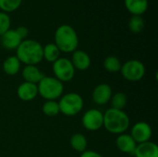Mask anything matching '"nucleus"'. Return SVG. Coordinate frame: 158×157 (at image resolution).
<instances>
[{"label": "nucleus", "mask_w": 158, "mask_h": 157, "mask_svg": "<svg viewBox=\"0 0 158 157\" xmlns=\"http://www.w3.org/2000/svg\"><path fill=\"white\" fill-rule=\"evenodd\" d=\"M16 56L25 66H36L43 60V45L35 40L25 39L16 49Z\"/></svg>", "instance_id": "obj_1"}, {"label": "nucleus", "mask_w": 158, "mask_h": 157, "mask_svg": "<svg viewBox=\"0 0 158 157\" xmlns=\"http://www.w3.org/2000/svg\"><path fill=\"white\" fill-rule=\"evenodd\" d=\"M131 125L130 117L123 110L109 108L104 113L103 127L112 134L125 133Z\"/></svg>", "instance_id": "obj_2"}, {"label": "nucleus", "mask_w": 158, "mask_h": 157, "mask_svg": "<svg viewBox=\"0 0 158 157\" xmlns=\"http://www.w3.org/2000/svg\"><path fill=\"white\" fill-rule=\"evenodd\" d=\"M60 52L73 53L79 45V37L76 31L68 24L59 26L55 32V43Z\"/></svg>", "instance_id": "obj_3"}, {"label": "nucleus", "mask_w": 158, "mask_h": 157, "mask_svg": "<svg viewBox=\"0 0 158 157\" xmlns=\"http://www.w3.org/2000/svg\"><path fill=\"white\" fill-rule=\"evenodd\" d=\"M38 94L41 95L45 101L57 100L63 95L64 85L55 77L44 76L42 81L37 84Z\"/></svg>", "instance_id": "obj_4"}, {"label": "nucleus", "mask_w": 158, "mask_h": 157, "mask_svg": "<svg viewBox=\"0 0 158 157\" xmlns=\"http://www.w3.org/2000/svg\"><path fill=\"white\" fill-rule=\"evenodd\" d=\"M58 105L60 113L67 117H73L79 114L84 105L81 95L77 93H69L59 98Z\"/></svg>", "instance_id": "obj_5"}, {"label": "nucleus", "mask_w": 158, "mask_h": 157, "mask_svg": "<svg viewBox=\"0 0 158 157\" xmlns=\"http://www.w3.org/2000/svg\"><path fill=\"white\" fill-rule=\"evenodd\" d=\"M120 72L122 77L129 81H141L146 72L144 64L137 59H131L122 64Z\"/></svg>", "instance_id": "obj_6"}, {"label": "nucleus", "mask_w": 158, "mask_h": 157, "mask_svg": "<svg viewBox=\"0 0 158 157\" xmlns=\"http://www.w3.org/2000/svg\"><path fill=\"white\" fill-rule=\"evenodd\" d=\"M52 69L55 78L62 83L70 81L74 78L76 71L71 61L67 57H59L53 63Z\"/></svg>", "instance_id": "obj_7"}, {"label": "nucleus", "mask_w": 158, "mask_h": 157, "mask_svg": "<svg viewBox=\"0 0 158 157\" xmlns=\"http://www.w3.org/2000/svg\"><path fill=\"white\" fill-rule=\"evenodd\" d=\"M82 126L89 131H96L103 128L104 125V113L96 108L87 110L81 118Z\"/></svg>", "instance_id": "obj_8"}, {"label": "nucleus", "mask_w": 158, "mask_h": 157, "mask_svg": "<svg viewBox=\"0 0 158 157\" xmlns=\"http://www.w3.org/2000/svg\"><path fill=\"white\" fill-rule=\"evenodd\" d=\"M137 144L149 142L153 135V130L151 126L144 121H139L135 123L131 130L130 134Z\"/></svg>", "instance_id": "obj_9"}, {"label": "nucleus", "mask_w": 158, "mask_h": 157, "mask_svg": "<svg viewBox=\"0 0 158 157\" xmlns=\"http://www.w3.org/2000/svg\"><path fill=\"white\" fill-rule=\"evenodd\" d=\"M113 92L112 88L107 83H100L94 87L92 93V98L93 101L98 105H106L111 97H112Z\"/></svg>", "instance_id": "obj_10"}, {"label": "nucleus", "mask_w": 158, "mask_h": 157, "mask_svg": "<svg viewBox=\"0 0 158 157\" xmlns=\"http://www.w3.org/2000/svg\"><path fill=\"white\" fill-rule=\"evenodd\" d=\"M70 61L74 68L81 71L87 70L91 67V63H92L90 56L85 51L78 50V49L72 53V57Z\"/></svg>", "instance_id": "obj_11"}, {"label": "nucleus", "mask_w": 158, "mask_h": 157, "mask_svg": "<svg viewBox=\"0 0 158 157\" xmlns=\"http://www.w3.org/2000/svg\"><path fill=\"white\" fill-rule=\"evenodd\" d=\"M17 94H18V97L21 101H24V102L32 101L38 95L37 84L24 81L19 85L17 89Z\"/></svg>", "instance_id": "obj_12"}, {"label": "nucleus", "mask_w": 158, "mask_h": 157, "mask_svg": "<svg viewBox=\"0 0 158 157\" xmlns=\"http://www.w3.org/2000/svg\"><path fill=\"white\" fill-rule=\"evenodd\" d=\"M116 146L118 149V151H120L123 154L133 155L137 143L130 134L122 133L118 135L116 139Z\"/></svg>", "instance_id": "obj_13"}, {"label": "nucleus", "mask_w": 158, "mask_h": 157, "mask_svg": "<svg viewBox=\"0 0 158 157\" xmlns=\"http://www.w3.org/2000/svg\"><path fill=\"white\" fill-rule=\"evenodd\" d=\"M133 155L135 157H158V146L153 142L137 144Z\"/></svg>", "instance_id": "obj_14"}, {"label": "nucleus", "mask_w": 158, "mask_h": 157, "mask_svg": "<svg viewBox=\"0 0 158 157\" xmlns=\"http://www.w3.org/2000/svg\"><path fill=\"white\" fill-rule=\"evenodd\" d=\"M21 75L24 81L33 84H38L44 77V74L39 69V68H37V66L32 65L25 66L22 68Z\"/></svg>", "instance_id": "obj_15"}, {"label": "nucleus", "mask_w": 158, "mask_h": 157, "mask_svg": "<svg viewBox=\"0 0 158 157\" xmlns=\"http://www.w3.org/2000/svg\"><path fill=\"white\" fill-rule=\"evenodd\" d=\"M22 41L23 40L19 36L17 31L12 29H9L1 36V44L4 48L7 50L17 49Z\"/></svg>", "instance_id": "obj_16"}, {"label": "nucleus", "mask_w": 158, "mask_h": 157, "mask_svg": "<svg viewBox=\"0 0 158 157\" xmlns=\"http://www.w3.org/2000/svg\"><path fill=\"white\" fill-rule=\"evenodd\" d=\"M124 4L133 16H142L148 8V0H124Z\"/></svg>", "instance_id": "obj_17"}, {"label": "nucleus", "mask_w": 158, "mask_h": 157, "mask_svg": "<svg viewBox=\"0 0 158 157\" xmlns=\"http://www.w3.org/2000/svg\"><path fill=\"white\" fill-rule=\"evenodd\" d=\"M21 68V63L16 56H10L3 62V70L6 75L15 76L17 75Z\"/></svg>", "instance_id": "obj_18"}, {"label": "nucleus", "mask_w": 158, "mask_h": 157, "mask_svg": "<svg viewBox=\"0 0 158 157\" xmlns=\"http://www.w3.org/2000/svg\"><path fill=\"white\" fill-rule=\"evenodd\" d=\"M60 50L54 43H50L43 46V59H45L47 62L52 64L60 57Z\"/></svg>", "instance_id": "obj_19"}, {"label": "nucleus", "mask_w": 158, "mask_h": 157, "mask_svg": "<svg viewBox=\"0 0 158 157\" xmlns=\"http://www.w3.org/2000/svg\"><path fill=\"white\" fill-rule=\"evenodd\" d=\"M69 143L70 146L72 147V149L78 153H83L84 151H86L87 146H88V142L86 137L81 134V133H74L69 140Z\"/></svg>", "instance_id": "obj_20"}, {"label": "nucleus", "mask_w": 158, "mask_h": 157, "mask_svg": "<svg viewBox=\"0 0 158 157\" xmlns=\"http://www.w3.org/2000/svg\"><path fill=\"white\" fill-rule=\"evenodd\" d=\"M103 66L106 71H108L110 73H117V72L120 71L122 64L118 57H117L115 56H109L105 58V60L103 62Z\"/></svg>", "instance_id": "obj_21"}, {"label": "nucleus", "mask_w": 158, "mask_h": 157, "mask_svg": "<svg viewBox=\"0 0 158 157\" xmlns=\"http://www.w3.org/2000/svg\"><path fill=\"white\" fill-rule=\"evenodd\" d=\"M109 102L111 103V108L118 109V110H123L127 105L128 98L124 93L118 92V93L112 94V97Z\"/></svg>", "instance_id": "obj_22"}, {"label": "nucleus", "mask_w": 158, "mask_h": 157, "mask_svg": "<svg viewBox=\"0 0 158 157\" xmlns=\"http://www.w3.org/2000/svg\"><path fill=\"white\" fill-rule=\"evenodd\" d=\"M43 113L47 117H56L60 113L58 102L56 100H48L43 104L42 106Z\"/></svg>", "instance_id": "obj_23"}, {"label": "nucleus", "mask_w": 158, "mask_h": 157, "mask_svg": "<svg viewBox=\"0 0 158 157\" xmlns=\"http://www.w3.org/2000/svg\"><path fill=\"white\" fill-rule=\"evenodd\" d=\"M144 28V20L142 16H132L129 21V29L133 33H140Z\"/></svg>", "instance_id": "obj_24"}, {"label": "nucleus", "mask_w": 158, "mask_h": 157, "mask_svg": "<svg viewBox=\"0 0 158 157\" xmlns=\"http://www.w3.org/2000/svg\"><path fill=\"white\" fill-rule=\"evenodd\" d=\"M22 0H0V9L2 12H13L17 10L20 5Z\"/></svg>", "instance_id": "obj_25"}, {"label": "nucleus", "mask_w": 158, "mask_h": 157, "mask_svg": "<svg viewBox=\"0 0 158 157\" xmlns=\"http://www.w3.org/2000/svg\"><path fill=\"white\" fill-rule=\"evenodd\" d=\"M11 19L7 13L0 12V37L10 29Z\"/></svg>", "instance_id": "obj_26"}, {"label": "nucleus", "mask_w": 158, "mask_h": 157, "mask_svg": "<svg viewBox=\"0 0 158 157\" xmlns=\"http://www.w3.org/2000/svg\"><path fill=\"white\" fill-rule=\"evenodd\" d=\"M15 31H17V33L19 34V36L22 39V40H25L29 34V30L27 27L25 26H19L18 27L17 29H15Z\"/></svg>", "instance_id": "obj_27"}, {"label": "nucleus", "mask_w": 158, "mask_h": 157, "mask_svg": "<svg viewBox=\"0 0 158 157\" xmlns=\"http://www.w3.org/2000/svg\"><path fill=\"white\" fill-rule=\"evenodd\" d=\"M80 157H103L102 155H100L99 153L95 152V151H89L86 150L83 153L81 154Z\"/></svg>", "instance_id": "obj_28"}]
</instances>
